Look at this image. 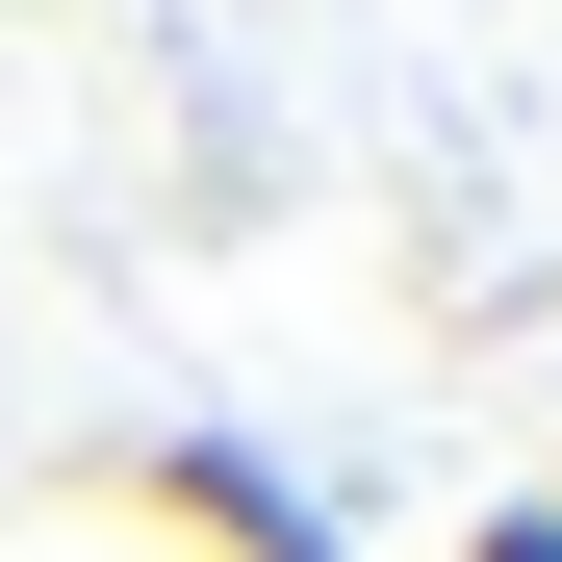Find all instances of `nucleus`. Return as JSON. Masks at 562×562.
I'll use <instances>...</instances> for the list:
<instances>
[{
  "label": "nucleus",
  "instance_id": "nucleus-1",
  "mask_svg": "<svg viewBox=\"0 0 562 562\" xmlns=\"http://www.w3.org/2000/svg\"><path fill=\"white\" fill-rule=\"evenodd\" d=\"M128 512H154V537H205V562H333V512L281 486L256 435H154V460H128Z\"/></svg>",
  "mask_w": 562,
  "mask_h": 562
},
{
  "label": "nucleus",
  "instance_id": "nucleus-2",
  "mask_svg": "<svg viewBox=\"0 0 562 562\" xmlns=\"http://www.w3.org/2000/svg\"><path fill=\"white\" fill-rule=\"evenodd\" d=\"M460 562H562V512H486V537H460Z\"/></svg>",
  "mask_w": 562,
  "mask_h": 562
},
{
  "label": "nucleus",
  "instance_id": "nucleus-3",
  "mask_svg": "<svg viewBox=\"0 0 562 562\" xmlns=\"http://www.w3.org/2000/svg\"><path fill=\"white\" fill-rule=\"evenodd\" d=\"M537 512H562V486H537Z\"/></svg>",
  "mask_w": 562,
  "mask_h": 562
}]
</instances>
